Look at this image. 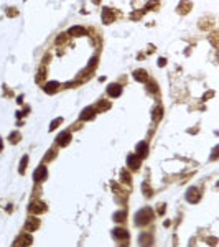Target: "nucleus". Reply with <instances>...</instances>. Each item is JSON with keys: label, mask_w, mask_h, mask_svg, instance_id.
I'll list each match as a JSON object with an SVG mask.
<instances>
[{"label": "nucleus", "mask_w": 219, "mask_h": 247, "mask_svg": "<svg viewBox=\"0 0 219 247\" xmlns=\"http://www.w3.org/2000/svg\"><path fill=\"white\" fill-rule=\"evenodd\" d=\"M152 216H153V211L150 208H145V209H142V211L137 213L135 222L137 224H148L150 219H152Z\"/></svg>", "instance_id": "f257e3e1"}, {"label": "nucleus", "mask_w": 219, "mask_h": 247, "mask_svg": "<svg viewBox=\"0 0 219 247\" xmlns=\"http://www.w3.org/2000/svg\"><path fill=\"white\" fill-rule=\"evenodd\" d=\"M120 92H122V86H120V84H109L107 86V94L109 96L117 97V96H120Z\"/></svg>", "instance_id": "f03ea898"}, {"label": "nucleus", "mask_w": 219, "mask_h": 247, "mask_svg": "<svg viewBox=\"0 0 219 247\" xmlns=\"http://www.w3.org/2000/svg\"><path fill=\"white\" fill-rule=\"evenodd\" d=\"M127 165L130 167L132 170H137L140 168V158L137 155H129L127 157Z\"/></svg>", "instance_id": "7ed1b4c3"}, {"label": "nucleus", "mask_w": 219, "mask_h": 247, "mask_svg": "<svg viewBox=\"0 0 219 247\" xmlns=\"http://www.w3.org/2000/svg\"><path fill=\"white\" fill-rule=\"evenodd\" d=\"M186 199H188L189 203H196V201L200 199L198 189H196V188H189V189H188V193H186Z\"/></svg>", "instance_id": "20e7f679"}, {"label": "nucleus", "mask_w": 219, "mask_h": 247, "mask_svg": "<svg viewBox=\"0 0 219 247\" xmlns=\"http://www.w3.org/2000/svg\"><path fill=\"white\" fill-rule=\"evenodd\" d=\"M114 237L115 239H120V241H124V239H129V231L127 229H120V228H117L114 229Z\"/></svg>", "instance_id": "39448f33"}, {"label": "nucleus", "mask_w": 219, "mask_h": 247, "mask_svg": "<svg viewBox=\"0 0 219 247\" xmlns=\"http://www.w3.org/2000/svg\"><path fill=\"white\" fill-rule=\"evenodd\" d=\"M94 109L92 107H87V109H84L83 112H81V120H89V119H92L94 117Z\"/></svg>", "instance_id": "423d86ee"}, {"label": "nucleus", "mask_w": 219, "mask_h": 247, "mask_svg": "<svg viewBox=\"0 0 219 247\" xmlns=\"http://www.w3.org/2000/svg\"><path fill=\"white\" fill-rule=\"evenodd\" d=\"M38 226H40V222H38V219H36V217H35V219H33V217H28V219H26L25 228H26L28 231H35L36 228H38Z\"/></svg>", "instance_id": "0eeeda50"}, {"label": "nucleus", "mask_w": 219, "mask_h": 247, "mask_svg": "<svg viewBox=\"0 0 219 247\" xmlns=\"http://www.w3.org/2000/svg\"><path fill=\"white\" fill-rule=\"evenodd\" d=\"M147 152H148V148H147V143L145 142H140L139 145H137V153H139V158L140 157H147Z\"/></svg>", "instance_id": "6e6552de"}, {"label": "nucleus", "mask_w": 219, "mask_h": 247, "mask_svg": "<svg viewBox=\"0 0 219 247\" xmlns=\"http://www.w3.org/2000/svg\"><path fill=\"white\" fill-rule=\"evenodd\" d=\"M69 140H71V135L68 132H63V133H59V135H58V143L59 145H68V143H69Z\"/></svg>", "instance_id": "1a4fd4ad"}, {"label": "nucleus", "mask_w": 219, "mask_h": 247, "mask_svg": "<svg viewBox=\"0 0 219 247\" xmlns=\"http://www.w3.org/2000/svg\"><path fill=\"white\" fill-rule=\"evenodd\" d=\"M44 176H46V168H44V167H40V168L35 171V175H33L35 181H41Z\"/></svg>", "instance_id": "9d476101"}, {"label": "nucleus", "mask_w": 219, "mask_h": 247, "mask_svg": "<svg viewBox=\"0 0 219 247\" xmlns=\"http://www.w3.org/2000/svg\"><path fill=\"white\" fill-rule=\"evenodd\" d=\"M44 209H46V206L43 203H31L30 204V211L31 213H43Z\"/></svg>", "instance_id": "9b49d317"}, {"label": "nucleus", "mask_w": 219, "mask_h": 247, "mask_svg": "<svg viewBox=\"0 0 219 247\" xmlns=\"http://www.w3.org/2000/svg\"><path fill=\"white\" fill-rule=\"evenodd\" d=\"M87 33V30L86 28H83V26H72V28H69V35H74V36H78V35H86Z\"/></svg>", "instance_id": "f8f14e48"}, {"label": "nucleus", "mask_w": 219, "mask_h": 247, "mask_svg": "<svg viewBox=\"0 0 219 247\" xmlns=\"http://www.w3.org/2000/svg\"><path fill=\"white\" fill-rule=\"evenodd\" d=\"M133 76H135L137 81H142V83H145L148 78H147V72H145L143 69H137L135 72H133Z\"/></svg>", "instance_id": "ddd939ff"}, {"label": "nucleus", "mask_w": 219, "mask_h": 247, "mask_svg": "<svg viewBox=\"0 0 219 247\" xmlns=\"http://www.w3.org/2000/svg\"><path fill=\"white\" fill-rule=\"evenodd\" d=\"M59 87V83H56V81H51V83H48L46 86H44V91L46 92H56V89Z\"/></svg>", "instance_id": "4468645a"}, {"label": "nucleus", "mask_w": 219, "mask_h": 247, "mask_svg": "<svg viewBox=\"0 0 219 247\" xmlns=\"http://www.w3.org/2000/svg\"><path fill=\"white\" fill-rule=\"evenodd\" d=\"M125 217H127V213H125V211H119V213L114 214V221L115 222H122Z\"/></svg>", "instance_id": "2eb2a0df"}, {"label": "nucleus", "mask_w": 219, "mask_h": 247, "mask_svg": "<svg viewBox=\"0 0 219 247\" xmlns=\"http://www.w3.org/2000/svg\"><path fill=\"white\" fill-rule=\"evenodd\" d=\"M61 120H63L61 117H58V119H55V120H53V122H51V125H50V130H55V129L58 127L59 124H61Z\"/></svg>", "instance_id": "dca6fc26"}, {"label": "nucleus", "mask_w": 219, "mask_h": 247, "mask_svg": "<svg viewBox=\"0 0 219 247\" xmlns=\"http://www.w3.org/2000/svg\"><path fill=\"white\" fill-rule=\"evenodd\" d=\"M26 163H28V157H23V161L20 163V173H23V171H25Z\"/></svg>", "instance_id": "f3484780"}, {"label": "nucleus", "mask_w": 219, "mask_h": 247, "mask_svg": "<svg viewBox=\"0 0 219 247\" xmlns=\"http://www.w3.org/2000/svg\"><path fill=\"white\" fill-rule=\"evenodd\" d=\"M111 22V12H109V9L104 10V23H109Z\"/></svg>", "instance_id": "a211bd4d"}, {"label": "nucleus", "mask_w": 219, "mask_h": 247, "mask_svg": "<svg viewBox=\"0 0 219 247\" xmlns=\"http://www.w3.org/2000/svg\"><path fill=\"white\" fill-rule=\"evenodd\" d=\"M122 180H124V181H130V176H129L125 171H122Z\"/></svg>", "instance_id": "6ab92c4d"}, {"label": "nucleus", "mask_w": 219, "mask_h": 247, "mask_svg": "<svg viewBox=\"0 0 219 247\" xmlns=\"http://www.w3.org/2000/svg\"><path fill=\"white\" fill-rule=\"evenodd\" d=\"M155 87H157V86H155V84H152V83H150V84H148V89H150V91H155Z\"/></svg>", "instance_id": "aec40b11"}, {"label": "nucleus", "mask_w": 219, "mask_h": 247, "mask_svg": "<svg viewBox=\"0 0 219 247\" xmlns=\"http://www.w3.org/2000/svg\"><path fill=\"white\" fill-rule=\"evenodd\" d=\"M2 147H3V145H2V139H0V152H2Z\"/></svg>", "instance_id": "412c9836"}]
</instances>
